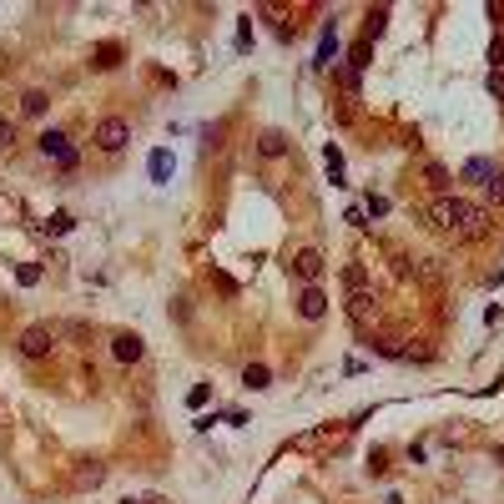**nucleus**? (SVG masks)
Instances as JSON below:
<instances>
[{
  "label": "nucleus",
  "instance_id": "obj_1",
  "mask_svg": "<svg viewBox=\"0 0 504 504\" xmlns=\"http://www.w3.org/2000/svg\"><path fill=\"white\" fill-rule=\"evenodd\" d=\"M424 222L434 227V233H459L464 242H479L489 233V207H474V202H464V197H434L429 207H424Z\"/></svg>",
  "mask_w": 504,
  "mask_h": 504
},
{
  "label": "nucleus",
  "instance_id": "obj_2",
  "mask_svg": "<svg viewBox=\"0 0 504 504\" xmlns=\"http://www.w3.org/2000/svg\"><path fill=\"white\" fill-rule=\"evenodd\" d=\"M126 141H132V126H126L121 116H101V121H96V146H101L107 157H116Z\"/></svg>",
  "mask_w": 504,
  "mask_h": 504
},
{
  "label": "nucleus",
  "instance_id": "obj_3",
  "mask_svg": "<svg viewBox=\"0 0 504 504\" xmlns=\"http://www.w3.org/2000/svg\"><path fill=\"white\" fill-rule=\"evenodd\" d=\"M51 348H56V333H51V328L36 323V328L20 333V359H31V363H36V359H51Z\"/></svg>",
  "mask_w": 504,
  "mask_h": 504
},
{
  "label": "nucleus",
  "instance_id": "obj_4",
  "mask_svg": "<svg viewBox=\"0 0 504 504\" xmlns=\"http://www.w3.org/2000/svg\"><path fill=\"white\" fill-rule=\"evenodd\" d=\"M40 152H46V157H56V162H61V172H71V166H76L71 136L61 132V126H51V132H40Z\"/></svg>",
  "mask_w": 504,
  "mask_h": 504
},
{
  "label": "nucleus",
  "instance_id": "obj_5",
  "mask_svg": "<svg viewBox=\"0 0 504 504\" xmlns=\"http://www.w3.org/2000/svg\"><path fill=\"white\" fill-rule=\"evenodd\" d=\"M292 272H298V278L313 288V283L323 278V252H318V247H303V252H292Z\"/></svg>",
  "mask_w": 504,
  "mask_h": 504
},
{
  "label": "nucleus",
  "instance_id": "obj_6",
  "mask_svg": "<svg viewBox=\"0 0 504 504\" xmlns=\"http://www.w3.org/2000/svg\"><path fill=\"white\" fill-rule=\"evenodd\" d=\"M141 353H146V343L136 338V333H116L111 338V359L116 363H141Z\"/></svg>",
  "mask_w": 504,
  "mask_h": 504
},
{
  "label": "nucleus",
  "instance_id": "obj_7",
  "mask_svg": "<svg viewBox=\"0 0 504 504\" xmlns=\"http://www.w3.org/2000/svg\"><path fill=\"white\" fill-rule=\"evenodd\" d=\"M298 313H303L308 323H313V318H323V313H328V298H323V288H318V283L298 292Z\"/></svg>",
  "mask_w": 504,
  "mask_h": 504
},
{
  "label": "nucleus",
  "instance_id": "obj_8",
  "mask_svg": "<svg viewBox=\"0 0 504 504\" xmlns=\"http://www.w3.org/2000/svg\"><path fill=\"white\" fill-rule=\"evenodd\" d=\"M459 177H464V182H479V187H485V182L494 177V162H489V157H469V162H464V172H459Z\"/></svg>",
  "mask_w": 504,
  "mask_h": 504
},
{
  "label": "nucleus",
  "instance_id": "obj_9",
  "mask_svg": "<svg viewBox=\"0 0 504 504\" xmlns=\"http://www.w3.org/2000/svg\"><path fill=\"white\" fill-rule=\"evenodd\" d=\"M343 283H348L353 298H359V292H368V272H363V262H348V267H343Z\"/></svg>",
  "mask_w": 504,
  "mask_h": 504
},
{
  "label": "nucleus",
  "instance_id": "obj_10",
  "mask_svg": "<svg viewBox=\"0 0 504 504\" xmlns=\"http://www.w3.org/2000/svg\"><path fill=\"white\" fill-rule=\"evenodd\" d=\"M267 384H272L267 363H247V368H242V388H267Z\"/></svg>",
  "mask_w": 504,
  "mask_h": 504
},
{
  "label": "nucleus",
  "instance_id": "obj_11",
  "mask_svg": "<svg viewBox=\"0 0 504 504\" xmlns=\"http://www.w3.org/2000/svg\"><path fill=\"white\" fill-rule=\"evenodd\" d=\"M46 107H51L46 91H26V96H20V111H26V116H46Z\"/></svg>",
  "mask_w": 504,
  "mask_h": 504
},
{
  "label": "nucleus",
  "instance_id": "obj_12",
  "mask_svg": "<svg viewBox=\"0 0 504 504\" xmlns=\"http://www.w3.org/2000/svg\"><path fill=\"white\" fill-rule=\"evenodd\" d=\"M258 146H262V157H283V152H288V136H283V132H262Z\"/></svg>",
  "mask_w": 504,
  "mask_h": 504
},
{
  "label": "nucleus",
  "instance_id": "obj_13",
  "mask_svg": "<svg viewBox=\"0 0 504 504\" xmlns=\"http://www.w3.org/2000/svg\"><path fill=\"white\" fill-rule=\"evenodd\" d=\"M323 162H328V177H333V182H338V187H343V152H338V146H333V141H328V152H323Z\"/></svg>",
  "mask_w": 504,
  "mask_h": 504
},
{
  "label": "nucleus",
  "instance_id": "obj_14",
  "mask_svg": "<svg viewBox=\"0 0 504 504\" xmlns=\"http://www.w3.org/2000/svg\"><path fill=\"white\" fill-rule=\"evenodd\" d=\"M116 61H121V46H111V40H107V46H96V71H111Z\"/></svg>",
  "mask_w": 504,
  "mask_h": 504
},
{
  "label": "nucleus",
  "instance_id": "obj_15",
  "mask_svg": "<svg viewBox=\"0 0 504 504\" xmlns=\"http://www.w3.org/2000/svg\"><path fill=\"white\" fill-rule=\"evenodd\" d=\"M172 177V157L166 152H152V182H166Z\"/></svg>",
  "mask_w": 504,
  "mask_h": 504
},
{
  "label": "nucleus",
  "instance_id": "obj_16",
  "mask_svg": "<svg viewBox=\"0 0 504 504\" xmlns=\"http://www.w3.org/2000/svg\"><path fill=\"white\" fill-rule=\"evenodd\" d=\"M485 197H489L494 207H504V172H494V177L485 182Z\"/></svg>",
  "mask_w": 504,
  "mask_h": 504
},
{
  "label": "nucleus",
  "instance_id": "obj_17",
  "mask_svg": "<svg viewBox=\"0 0 504 504\" xmlns=\"http://www.w3.org/2000/svg\"><path fill=\"white\" fill-rule=\"evenodd\" d=\"M424 177L439 187V197H444V187H449V172H444V166H439V162H429V166H424Z\"/></svg>",
  "mask_w": 504,
  "mask_h": 504
},
{
  "label": "nucleus",
  "instance_id": "obj_18",
  "mask_svg": "<svg viewBox=\"0 0 504 504\" xmlns=\"http://www.w3.org/2000/svg\"><path fill=\"white\" fill-rule=\"evenodd\" d=\"M333 51H338V36H333V31H323V46H318V66H328V61H333Z\"/></svg>",
  "mask_w": 504,
  "mask_h": 504
},
{
  "label": "nucleus",
  "instance_id": "obj_19",
  "mask_svg": "<svg viewBox=\"0 0 504 504\" xmlns=\"http://www.w3.org/2000/svg\"><path fill=\"white\" fill-rule=\"evenodd\" d=\"M46 227H51V233H71L76 217H71V212H51V222H46Z\"/></svg>",
  "mask_w": 504,
  "mask_h": 504
},
{
  "label": "nucleus",
  "instance_id": "obj_20",
  "mask_svg": "<svg viewBox=\"0 0 504 504\" xmlns=\"http://www.w3.org/2000/svg\"><path fill=\"white\" fill-rule=\"evenodd\" d=\"M101 479H107V469H101V464H91V469H81V485H91V489H96V485H101Z\"/></svg>",
  "mask_w": 504,
  "mask_h": 504
},
{
  "label": "nucleus",
  "instance_id": "obj_21",
  "mask_svg": "<svg viewBox=\"0 0 504 504\" xmlns=\"http://www.w3.org/2000/svg\"><path fill=\"white\" fill-rule=\"evenodd\" d=\"M489 96L504 101V71H489Z\"/></svg>",
  "mask_w": 504,
  "mask_h": 504
},
{
  "label": "nucleus",
  "instance_id": "obj_22",
  "mask_svg": "<svg viewBox=\"0 0 504 504\" xmlns=\"http://www.w3.org/2000/svg\"><path fill=\"white\" fill-rule=\"evenodd\" d=\"M15 278H20V283H26V288H31V283H40V267H36V262H26V267H20V272H15Z\"/></svg>",
  "mask_w": 504,
  "mask_h": 504
},
{
  "label": "nucleus",
  "instance_id": "obj_23",
  "mask_svg": "<svg viewBox=\"0 0 504 504\" xmlns=\"http://www.w3.org/2000/svg\"><path fill=\"white\" fill-rule=\"evenodd\" d=\"M388 212V197H368V217H384Z\"/></svg>",
  "mask_w": 504,
  "mask_h": 504
},
{
  "label": "nucleus",
  "instance_id": "obj_24",
  "mask_svg": "<svg viewBox=\"0 0 504 504\" xmlns=\"http://www.w3.org/2000/svg\"><path fill=\"white\" fill-rule=\"evenodd\" d=\"M187 404H192V409H202V404H207V384H197L192 393H187Z\"/></svg>",
  "mask_w": 504,
  "mask_h": 504
},
{
  "label": "nucleus",
  "instance_id": "obj_25",
  "mask_svg": "<svg viewBox=\"0 0 504 504\" xmlns=\"http://www.w3.org/2000/svg\"><path fill=\"white\" fill-rule=\"evenodd\" d=\"M10 136H15V132H10V121H0V146H10Z\"/></svg>",
  "mask_w": 504,
  "mask_h": 504
},
{
  "label": "nucleus",
  "instance_id": "obj_26",
  "mask_svg": "<svg viewBox=\"0 0 504 504\" xmlns=\"http://www.w3.org/2000/svg\"><path fill=\"white\" fill-rule=\"evenodd\" d=\"M146 504H166V499H162V494H152V499H146Z\"/></svg>",
  "mask_w": 504,
  "mask_h": 504
},
{
  "label": "nucleus",
  "instance_id": "obj_27",
  "mask_svg": "<svg viewBox=\"0 0 504 504\" xmlns=\"http://www.w3.org/2000/svg\"><path fill=\"white\" fill-rule=\"evenodd\" d=\"M121 504H146V499H121Z\"/></svg>",
  "mask_w": 504,
  "mask_h": 504
}]
</instances>
